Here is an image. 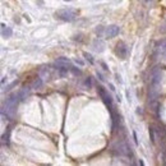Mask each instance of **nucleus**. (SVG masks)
Returning a JSON list of instances; mask_svg holds the SVG:
<instances>
[{
	"mask_svg": "<svg viewBox=\"0 0 166 166\" xmlns=\"http://www.w3.org/2000/svg\"><path fill=\"white\" fill-rule=\"evenodd\" d=\"M41 86H42V78H37V79L33 82L32 88H33V90H37V88H40Z\"/></svg>",
	"mask_w": 166,
	"mask_h": 166,
	"instance_id": "nucleus-9",
	"label": "nucleus"
},
{
	"mask_svg": "<svg viewBox=\"0 0 166 166\" xmlns=\"http://www.w3.org/2000/svg\"><path fill=\"white\" fill-rule=\"evenodd\" d=\"M149 138L152 143H156V137H155V127H149Z\"/></svg>",
	"mask_w": 166,
	"mask_h": 166,
	"instance_id": "nucleus-8",
	"label": "nucleus"
},
{
	"mask_svg": "<svg viewBox=\"0 0 166 166\" xmlns=\"http://www.w3.org/2000/svg\"><path fill=\"white\" fill-rule=\"evenodd\" d=\"M65 2H72V0H65Z\"/></svg>",
	"mask_w": 166,
	"mask_h": 166,
	"instance_id": "nucleus-19",
	"label": "nucleus"
},
{
	"mask_svg": "<svg viewBox=\"0 0 166 166\" xmlns=\"http://www.w3.org/2000/svg\"><path fill=\"white\" fill-rule=\"evenodd\" d=\"M77 17H78V10L72 9V8L61 9V10H58L55 13V18L64 21V22H73V21H76Z\"/></svg>",
	"mask_w": 166,
	"mask_h": 166,
	"instance_id": "nucleus-1",
	"label": "nucleus"
},
{
	"mask_svg": "<svg viewBox=\"0 0 166 166\" xmlns=\"http://www.w3.org/2000/svg\"><path fill=\"white\" fill-rule=\"evenodd\" d=\"M105 31H106V28L104 26H97V27H96V35H97L99 37H102L105 35Z\"/></svg>",
	"mask_w": 166,
	"mask_h": 166,
	"instance_id": "nucleus-7",
	"label": "nucleus"
},
{
	"mask_svg": "<svg viewBox=\"0 0 166 166\" xmlns=\"http://www.w3.org/2000/svg\"><path fill=\"white\" fill-rule=\"evenodd\" d=\"M120 32V28L118 26H109L106 27V31H105V36L109 37V38H113V37H116Z\"/></svg>",
	"mask_w": 166,
	"mask_h": 166,
	"instance_id": "nucleus-4",
	"label": "nucleus"
},
{
	"mask_svg": "<svg viewBox=\"0 0 166 166\" xmlns=\"http://www.w3.org/2000/svg\"><path fill=\"white\" fill-rule=\"evenodd\" d=\"M76 63H77V64H79V65H83V61H81V60H78V59L76 60Z\"/></svg>",
	"mask_w": 166,
	"mask_h": 166,
	"instance_id": "nucleus-17",
	"label": "nucleus"
},
{
	"mask_svg": "<svg viewBox=\"0 0 166 166\" xmlns=\"http://www.w3.org/2000/svg\"><path fill=\"white\" fill-rule=\"evenodd\" d=\"M133 137H134V141H135V143H138V139H137V133H135V132H133Z\"/></svg>",
	"mask_w": 166,
	"mask_h": 166,
	"instance_id": "nucleus-16",
	"label": "nucleus"
},
{
	"mask_svg": "<svg viewBox=\"0 0 166 166\" xmlns=\"http://www.w3.org/2000/svg\"><path fill=\"white\" fill-rule=\"evenodd\" d=\"M2 35H3V37H12L13 31H12V28L7 27L4 23H2Z\"/></svg>",
	"mask_w": 166,
	"mask_h": 166,
	"instance_id": "nucleus-6",
	"label": "nucleus"
},
{
	"mask_svg": "<svg viewBox=\"0 0 166 166\" xmlns=\"http://www.w3.org/2000/svg\"><path fill=\"white\" fill-rule=\"evenodd\" d=\"M110 86V90H111V91H115V88H114V86L113 85H109Z\"/></svg>",
	"mask_w": 166,
	"mask_h": 166,
	"instance_id": "nucleus-18",
	"label": "nucleus"
},
{
	"mask_svg": "<svg viewBox=\"0 0 166 166\" xmlns=\"http://www.w3.org/2000/svg\"><path fill=\"white\" fill-rule=\"evenodd\" d=\"M85 85H86V87H88V88H91V87H92V79H91V77L86 78V81H85Z\"/></svg>",
	"mask_w": 166,
	"mask_h": 166,
	"instance_id": "nucleus-13",
	"label": "nucleus"
},
{
	"mask_svg": "<svg viewBox=\"0 0 166 166\" xmlns=\"http://www.w3.org/2000/svg\"><path fill=\"white\" fill-rule=\"evenodd\" d=\"M97 77H99V79H100L101 82H105V78L102 77V74H101V73H99V72H97Z\"/></svg>",
	"mask_w": 166,
	"mask_h": 166,
	"instance_id": "nucleus-14",
	"label": "nucleus"
},
{
	"mask_svg": "<svg viewBox=\"0 0 166 166\" xmlns=\"http://www.w3.org/2000/svg\"><path fill=\"white\" fill-rule=\"evenodd\" d=\"M100 64H101V66L104 68V71H109V68H107V65H106L105 63H100Z\"/></svg>",
	"mask_w": 166,
	"mask_h": 166,
	"instance_id": "nucleus-15",
	"label": "nucleus"
},
{
	"mask_svg": "<svg viewBox=\"0 0 166 166\" xmlns=\"http://www.w3.org/2000/svg\"><path fill=\"white\" fill-rule=\"evenodd\" d=\"M83 56H85V58H86V59H87L91 64H93V63H95V60H93V58H92V55H91V54H88V52H83Z\"/></svg>",
	"mask_w": 166,
	"mask_h": 166,
	"instance_id": "nucleus-11",
	"label": "nucleus"
},
{
	"mask_svg": "<svg viewBox=\"0 0 166 166\" xmlns=\"http://www.w3.org/2000/svg\"><path fill=\"white\" fill-rule=\"evenodd\" d=\"M104 47H105V45H104V41L101 40V38H96L95 41H93V49L96 50V51H104Z\"/></svg>",
	"mask_w": 166,
	"mask_h": 166,
	"instance_id": "nucleus-5",
	"label": "nucleus"
},
{
	"mask_svg": "<svg viewBox=\"0 0 166 166\" xmlns=\"http://www.w3.org/2000/svg\"><path fill=\"white\" fill-rule=\"evenodd\" d=\"M17 83H18V81H14L13 83H10L9 86H7V87H5V88H4L3 91H10V90H12L13 87H14V86H17Z\"/></svg>",
	"mask_w": 166,
	"mask_h": 166,
	"instance_id": "nucleus-12",
	"label": "nucleus"
},
{
	"mask_svg": "<svg viewBox=\"0 0 166 166\" xmlns=\"http://www.w3.org/2000/svg\"><path fill=\"white\" fill-rule=\"evenodd\" d=\"M71 72H72L73 74H76V76H82L81 69H78V68H77V66H74V65L71 68Z\"/></svg>",
	"mask_w": 166,
	"mask_h": 166,
	"instance_id": "nucleus-10",
	"label": "nucleus"
},
{
	"mask_svg": "<svg viewBox=\"0 0 166 166\" xmlns=\"http://www.w3.org/2000/svg\"><path fill=\"white\" fill-rule=\"evenodd\" d=\"M97 93H99V96L101 97L102 102L106 105L107 110H109L110 113H113L114 111V102H113V97L110 96V93L102 86H97Z\"/></svg>",
	"mask_w": 166,
	"mask_h": 166,
	"instance_id": "nucleus-2",
	"label": "nucleus"
},
{
	"mask_svg": "<svg viewBox=\"0 0 166 166\" xmlns=\"http://www.w3.org/2000/svg\"><path fill=\"white\" fill-rule=\"evenodd\" d=\"M115 54L118 55V56L120 59H125L127 55H128V47L127 45L123 42V41H120V42L116 44V49H115Z\"/></svg>",
	"mask_w": 166,
	"mask_h": 166,
	"instance_id": "nucleus-3",
	"label": "nucleus"
}]
</instances>
